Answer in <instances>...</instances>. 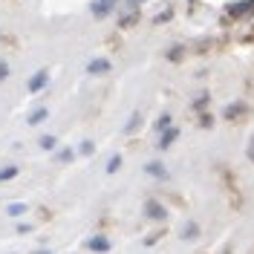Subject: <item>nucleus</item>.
<instances>
[{
    "label": "nucleus",
    "mask_w": 254,
    "mask_h": 254,
    "mask_svg": "<svg viewBox=\"0 0 254 254\" xmlns=\"http://www.w3.org/2000/svg\"><path fill=\"white\" fill-rule=\"evenodd\" d=\"M47 81H49V69L44 66V69H38V72L29 78V93H41V90L47 87Z\"/></svg>",
    "instance_id": "obj_1"
},
{
    "label": "nucleus",
    "mask_w": 254,
    "mask_h": 254,
    "mask_svg": "<svg viewBox=\"0 0 254 254\" xmlns=\"http://www.w3.org/2000/svg\"><path fill=\"white\" fill-rule=\"evenodd\" d=\"M144 214H147L150 220H165V217H168V211L159 205V202H153V199H150V202H144Z\"/></svg>",
    "instance_id": "obj_2"
},
{
    "label": "nucleus",
    "mask_w": 254,
    "mask_h": 254,
    "mask_svg": "<svg viewBox=\"0 0 254 254\" xmlns=\"http://www.w3.org/2000/svg\"><path fill=\"white\" fill-rule=\"evenodd\" d=\"M87 249L95 252V254H107V252H110V240H107V237H93L90 243H87Z\"/></svg>",
    "instance_id": "obj_3"
},
{
    "label": "nucleus",
    "mask_w": 254,
    "mask_h": 254,
    "mask_svg": "<svg viewBox=\"0 0 254 254\" xmlns=\"http://www.w3.org/2000/svg\"><path fill=\"white\" fill-rule=\"evenodd\" d=\"M113 3H116V0H95V3H93V15L104 17L113 9Z\"/></svg>",
    "instance_id": "obj_4"
},
{
    "label": "nucleus",
    "mask_w": 254,
    "mask_h": 254,
    "mask_svg": "<svg viewBox=\"0 0 254 254\" xmlns=\"http://www.w3.org/2000/svg\"><path fill=\"white\" fill-rule=\"evenodd\" d=\"M254 12V0L249 3H237V6H231V15H252Z\"/></svg>",
    "instance_id": "obj_5"
},
{
    "label": "nucleus",
    "mask_w": 254,
    "mask_h": 254,
    "mask_svg": "<svg viewBox=\"0 0 254 254\" xmlns=\"http://www.w3.org/2000/svg\"><path fill=\"white\" fill-rule=\"evenodd\" d=\"M144 171H147V174H153V176H159V179H168L165 168H162L159 162H150V165H144Z\"/></svg>",
    "instance_id": "obj_6"
},
{
    "label": "nucleus",
    "mask_w": 254,
    "mask_h": 254,
    "mask_svg": "<svg viewBox=\"0 0 254 254\" xmlns=\"http://www.w3.org/2000/svg\"><path fill=\"white\" fill-rule=\"evenodd\" d=\"M17 174H20V171H17L15 165H9V168H3V171H0V182H9V179L17 176Z\"/></svg>",
    "instance_id": "obj_7"
},
{
    "label": "nucleus",
    "mask_w": 254,
    "mask_h": 254,
    "mask_svg": "<svg viewBox=\"0 0 254 254\" xmlns=\"http://www.w3.org/2000/svg\"><path fill=\"white\" fill-rule=\"evenodd\" d=\"M47 116H49V110H44V107H41V110H35V113L29 116V125H41Z\"/></svg>",
    "instance_id": "obj_8"
},
{
    "label": "nucleus",
    "mask_w": 254,
    "mask_h": 254,
    "mask_svg": "<svg viewBox=\"0 0 254 254\" xmlns=\"http://www.w3.org/2000/svg\"><path fill=\"white\" fill-rule=\"evenodd\" d=\"M174 139H176V130H168V133H165V136H162V139H159V147H162V150H165V147H168V144H174Z\"/></svg>",
    "instance_id": "obj_9"
},
{
    "label": "nucleus",
    "mask_w": 254,
    "mask_h": 254,
    "mask_svg": "<svg viewBox=\"0 0 254 254\" xmlns=\"http://www.w3.org/2000/svg\"><path fill=\"white\" fill-rule=\"evenodd\" d=\"M87 69H90V72H107V69H110V64H107V61H93Z\"/></svg>",
    "instance_id": "obj_10"
},
{
    "label": "nucleus",
    "mask_w": 254,
    "mask_h": 254,
    "mask_svg": "<svg viewBox=\"0 0 254 254\" xmlns=\"http://www.w3.org/2000/svg\"><path fill=\"white\" fill-rule=\"evenodd\" d=\"M55 144H58V139H55V136H41V147H44V150H52Z\"/></svg>",
    "instance_id": "obj_11"
},
{
    "label": "nucleus",
    "mask_w": 254,
    "mask_h": 254,
    "mask_svg": "<svg viewBox=\"0 0 254 254\" xmlns=\"http://www.w3.org/2000/svg\"><path fill=\"white\" fill-rule=\"evenodd\" d=\"M119 165H122V156H113V159H110V165H107V174L119 171Z\"/></svg>",
    "instance_id": "obj_12"
},
{
    "label": "nucleus",
    "mask_w": 254,
    "mask_h": 254,
    "mask_svg": "<svg viewBox=\"0 0 254 254\" xmlns=\"http://www.w3.org/2000/svg\"><path fill=\"white\" fill-rule=\"evenodd\" d=\"M165 127H171V116H162L156 122V130H165Z\"/></svg>",
    "instance_id": "obj_13"
},
{
    "label": "nucleus",
    "mask_w": 254,
    "mask_h": 254,
    "mask_svg": "<svg viewBox=\"0 0 254 254\" xmlns=\"http://www.w3.org/2000/svg\"><path fill=\"white\" fill-rule=\"evenodd\" d=\"M23 211H26V205H23V202H17V205H9V214H23Z\"/></svg>",
    "instance_id": "obj_14"
},
{
    "label": "nucleus",
    "mask_w": 254,
    "mask_h": 254,
    "mask_svg": "<svg viewBox=\"0 0 254 254\" xmlns=\"http://www.w3.org/2000/svg\"><path fill=\"white\" fill-rule=\"evenodd\" d=\"M58 159H61V162H69V159H72V150H69V147H64L61 153H58Z\"/></svg>",
    "instance_id": "obj_15"
},
{
    "label": "nucleus",
    "mask_w": 254,
    "mask_h": 254,
    "mask_svg": "<svg viewBox=\"0 0 254 254\" xmlns=\"http://www.w3.org/2000/svg\"><path fill=\"white\" fill-rule=\"evenodd\" d=\"M6 75H9V66H6V64H3V61H0V81L6 78Z\"/></svg>",
    "instance_id": "obj_16"
},
{
    "label": "nucleus",
    "mask_w": 254,
    "mask_h": 254,
    "mask_svg": "<svg viewBox=\"0 0 254 254\" xmlns=\"http://www.w3.org/2000/svg\"><path fill=\"white\" fill-rule=\"evenodd\" d=\"M81 153H93V142H84V144H81Z\"/></svg>",
    "instance_id": "obj_17"
},
{
    "label": "nucleus",
    "mask_w": 254,
    "mask_h": 254,
    "mask_svg": "<svg viewBox=\"0 0 254 254\" xmlns=\"http://www.w3.org/2000/svg\"><path fill=\"white\" fill-rule=\"evenodd\" d=\"M32 254H49V252H32Z\"/></svg>",
    "instance_id": "obj_18"
}]
</instances>
